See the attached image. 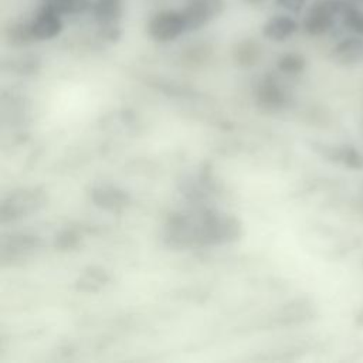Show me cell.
<instances>
[{
	"mask_svg": "<svg viewBox=\"0 0 363 363\" xmlns=\"http://www.w3.org/2000/svg\"><path fill=\"white\" fill-rule=\"evenodd\" d=\"M108 275L101 268H88L77 281V288L84 292H95L108 282Z\"/></svg>",
	"mask_w": 363,
	"mask_h": 363,
	"instance_id": "obj_12",
	"label": "cell"
},
{
	"mask_svg": "<svg viewBox=\"0 0 363 363\" xmlns=\"http://www.w3.org/2000/svg\"><path fill=\"white\" fill-rule=\"evenodd\" d=\"M342 21L350 31L363 37V10L357 9L353 3L349 1L347 7L343 11Z\"/></svg>",
	"mask_w": 363,
	"mask_h": 363,
	"instance_id": "obj_13",
	"label": "cell"
},
{
	"mask_svg": "<svg viewBox=\"0 0 363 363\" xmlns=\"http://www.w3.org/2000/svg\"><path fill=\"white\" fill-rule=\"evenodd\" d=\"M347 1H350L353 4H363V0H347Z\"/></svg>",
	"mask_w": 363,
	"mask_h": 363,
	"instance_id": "obj_20",
	"label": "cell"
},
{
	"mask_svg": "<svg viewBox=\"0 0 363 363\" xmlns=\"http://www.w3.org/2000/svg\"><path fill=\"white\" fill-rule=\"evenodd\" d=\"M55 242H58V247L61 248H71L77 242V235L72 231H64Z\"/></svg>",
	"mask_w": 363,
	"mask_h": 363,
	"instance_id": "obj_18",
	"label": "cell"
},
{
	"mask_svg": "<svg viewBox=\"0 0 363 363\" xmlns=\"http://www.w3.org/2000/svg\"><path fill=\"white\" fill-rule=\"evenodd\" d=\"M347 0H319L315 1L303 18V30L309 35H322L330 31L337 18H342Z\"/></svg>",
	"mask_w": 363,
	"mask_h": 363,
	"instance_id": "obj_1",
	"label": "cell"
},
{
	"mask_svg": "<svg viewBox=\"0 0 363 363\" xmlns=\"http://www.w3.org/2000/svg\"><path fill=\"white\" fill-rule=\"evenodd\" d=\"M306 65V61L305 58L301 55V54H296V52H288V54H284L279 60H278V68L285 72V74H299L303 71Z\"/></svg>",
	"mask_w": 363,
	"mask_h": 363,
	"instance_id": "obj_14",
	"label": "cell"
},
{
	"mask_svg": "<svg viewBox=\"0 0 363 363\" xmlns=\"http://www.w3.org/2000/svg\"><path fill=\"white\" fill-rule=\"evenodd\" d=\"M342 159L345 162V164H347L349 167L352 169H359L363 166V159L362 156L359 155V152H356L353 147H347L345 149L343 155H342Z\"/></svg>",
	"mask_w": 363,
	"mask_h": 363,
	"instance_id": "obj_16",
	"label": "cell"
},
{
	"mask_svg": "<svg viewBox=\"0 0 363 363\" xmlns=\"http://www.w3.org/2000/svg\"><path fill=\"white\" fill-rule=\"evenodd\" d=\"M91 197L98 207L108 211H119L125 208L129 203V196L126 194V191L109 184H101L94 187Z\"/></svg>",
	"mask_w": 363,
	"mask_h": 363,
	"instance_id": "obj_6",
	"label": "cell"
},
{
	"mask_svg": "<svg viewBox=\"0 0 363 363\" xmlns=\"http://www.w3.org/2000/svg\"><path fill=\"white\" fill-rule=\"evenodd\" d=\"M275 3L282 7L286 11L291 13H299L303 10V7L306 6L308 0H275Z\"/></svg>",
	"mask_w": 363,
	"mask_h": 363,
	"instance_id": "obj_17",
	"label": "cell"
},
{
	"mask_svg": "<svg viewBox=\"0 0 363 363\" xmlns=\"http://www.w3.org/2000/svg\"><path fill=\"white\" fill-rule=\"evenodd\" d=\"M57 1H60V0H44V3H48V4H51V3H57Z\"/></svg>",
	"mask_w": 363,
	"mask_h": 363,
	"instance_id": "obj_21",
	"label": "cell"
},
{
	"mask_svg": "<svg viewBox=\"0 0 363 363\" xmlns=\"http://www.w3.org/2000/svg\"><path fill=\"white\" fill-rule=\"evenodd\" d=\"M91 10L102 28L113 27L122 16V0H95Z\"/></svg>",
	"mask_w": 363,
	"mask_h": 363,
	"instance_id": "obj_10",
	"label": "cell"
},
{
	"mask_svg": "<svg viewBox=\"0 0 363 363\" xmlns=\"http://www.w3.org/2000/svg\"><path fill=\"white\" fill-rule=\"evenodd\" d=\"M48 4V3H45ZM52 9H55L61 16L62 14H78L84 13L85 10L91 9L92 1L91 0H60L57 3L48 4Z\"/></svg>",
	"mask_w": 363,
	"mask_h": 363,
	"instance_id": "obj_15",
	"label": "cell"
},
{
	"mask_svg": "<svg viewBox=\"0 0 363 363\" xmlns=\"http://www.w3.org/2000/svg\"><path fill=\"white\" fill-rule=\"evenodd\" d=\"M248 4H259V3H262L264 0H245Z\"/></svg>",
	"mask_w": 363,
	"mask_h": 363,
	"instance_id": "obj_19",
	"label": "cell"
},
{
	"mask_svg": "<svg viewBox=\"0 0 363 363\" xmlns=\"http://www.w3.org/2000/svg\"><path fill=\"white\" fill-rule=\"evenodd\" d=\"M184 31H187V26L182 10H162L147 23L149 35L159 43L173 41Z\"/></svg>",
	"mask_w": 363,
	"mask_h": 363,
	"instance_id": "obj_3",
	"label": "cell"
},
{
	"mask_svg": "<svg viewBox=\"0 0 363 363\" xmlns=\"http://www.w3.org/2000/svg\"><path fill=\"white\" fill-rule=\"evenodd\" d=\"M296 20L289 16H274L262 26V35L271 41H285L298 31Z\"/></svg>",
	"mask_w": 363,
	"mask_h": 363,
	"instance_id": "obj_8",
	"label": "cell"
},
{
	"mask_svg": "<svg viewBox=\"0 0 363 363\" xmlns=\"http://www.w3.org/2000/svg\"><path fill=\"white\" fill-rule=\"evenodd\" d=\"M332 57L337 64L350 65L363 60V37L350 35L339 41L332 50Z\"/></svg>",
	"mask_w": 363,
	"mask_h": 363,
	"instance_id": "obj_7",
	"label": "cell"
},
{
	"mask_svg": "<svg viewBox=\"0 0 363 363\" xmlns=\"http://www.w3.org/2000/svg\"><path fill=\"white\" fill-rule=\"evenodd\" d=\"M257 101L262 108L275 111L281 109L285 105L286 96L282 88L275 81L265 78L257 89Z\"/></svg>",
	"mask_w": 363,
	"mask_h": 363,
	"instance_id": "obj_9",
	"label": "cell"
},
{
	"mask_svg": "<svg viewBox=\"0 0 363 363\" xmlns=\"http://www.w3.org/2000/svg\"><path fill=\"white\" fill-rule=\"evenodd\" d=\"M259 47L255 41L252 40H244L241 43H238L234 47L233 51V57L235 60V62L241 67H251L254 65L258 58H259Z\"/></svg>",
	"mask_w": 363,
	"mask_h": 363,
	"instance_id": "obj_11",
	"label": "cell"
},
{
	"mask_svg": "<svg viewBox=\"0 0 363 363\" xmlns=\"http://www.w3.org/2000/svg\"><path fill=\"white\" fill-rule=\"evenodd\" d=\"M45 203V193L33 187V189H21L18 191L11 193L7 199L3 200L1 204V218L17 220L20 217H26L38 208H41Z\"/></svg>",
	"mask_w": 363,
	"mask_h": 363,
	"instance_id": "obj_2",
	"label": "cell"
},
{
	"mask_svg": "<svg viewBox=\"0 0 363 363\" xmlns=\"http://www.w3.org/2000/svg\"><path fill=\"white\" fill-rule=\"evenodd\" d=\"M221 9L223 0H189L182 10L187 31L201 28L214 16H217Z\"/></svg>",
	"mask_w": 363,
	"mask_h": 363,
	"instance_id": "obj_5",
	"label": "cell"
},
{
	"mask_svg": "<svg viewBox=\"0 0 363 363\" xmlns=\"http://www.w3.org/2000/svg\"><path fill=\"white\" fill-rule=\"evenodd\" d=\"M28 26H30L33 38L38 41L55 38L62 31V27H64L61 14L45 3L37 11L34 18L28 23Z\"/></svg>",
	"mask_w": 363,
	"mask_h": 363,
	"instance_id": "obj_4",
	"label": "cell"
}]
</instances>
